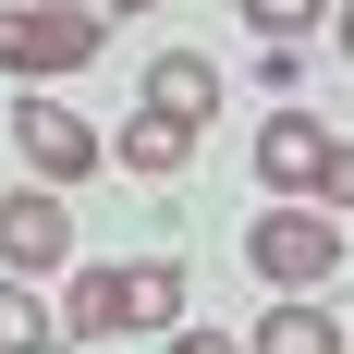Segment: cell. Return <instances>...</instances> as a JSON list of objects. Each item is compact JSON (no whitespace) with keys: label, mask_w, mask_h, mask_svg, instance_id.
I'll list each match as a JSON object with an SVG mask.
<instances>
[{"label":"cell","mask_w":354,"mask_h":354,"mask_svg":"<svg viewBox=\"0 0 354 354\" xmlns=\"http://www.w3.org/2000/svg\"><path fill=\"white\" fill-rule=\"evenodd\" d=\"M98 49H110V12H98V0H37V12H0V73H12V86L86 73Z\"/></svg>","instance_id":"obj_1"},{"label":"cell","mask_w":354,"mask_h":354,"mask_svg":"<svg viewBox=\"0 0 354 354\" xmlns=\"http://www.w3.org/2000/svg\"><path fill=\"white\" fill-rule=\"evenodd\" d=\"M245 257H257V281H281V293H318L330 269H342V220H330V208H257Z\"/></svg>","instance_id":"obj_2"},{"label":"cell","mask_w":354,"mask_h":354,"mask_svg":"<svg viewBox=\"0 0 354 354\" xmlns=\"http://www.w3.org/2000/svg\"><path fill=\"white\" fill-rule=\"evenodd\" d=\"M73 257V208L49 196V183H12L0 196V269H25V281H49Z\"/></svg>","instance_id":"obj_3"},{"label":"cell","mask_w":354,"mask_h":354,"mask_svg":"<svg viewBox=\"0 0 354 354\" xmlns=\"http://www.w3.org/2000/svg\"><path fill=\"white\" fill-rule=\"evenodd\" d=\"M12 147L37 159V183H86V171L110 159L98 122H86V110H62V98H25V110H12Z\"/></svg>","instance_id":"obj_4"},{"label":"cell","mask_w":354,"mask_h":354,"mask_svg":"<svg viewBox=\"0 0 354 354\" xmlns=\"http://www.w3.org/2000/svg\"><path fill=\"white\" fill-rule=\"evenodd\" d=\"M318 159H330V122H318V110H269V122H257V183H269V196H306Z\"/></svg>","instance_id":"obj_5"},{"label":"cell","mask_w":354,"mask_h":354,"mask_svg":"<svg viewBox=\"0 0 354 354\" xmlns=\"http://www.w3.org/2000/svg\"><path fill=\"white\" fill-rule=\"evenodd\" d=\"M147 110L208 122V110H220V62H208V49H159V62H147Z\"/></svg>","instance_id":"obj_6"},{"label":"cell","mask_w":354,"mask_h":354,"mask_svg":"<svg viewBox=\"0 0 354 354\" xmlns=\"http://www.w3.org/2000/svg\"><path fill=\"white\" fill-rule=\"evenodd\" d=\"M183 159H196V122H183V110H135V122H122V171L171 183Z\"/></svg>","instance_id":"obj_7"},{"label":"cell","mask_w":354,"mask_h":354,"mask_svg":"<svg viewBox=\"0 0 354 354\" xmlns=\"http://www.w3.org/2000/svg\"><path fill=\"white\" fill-rule=\"evenodd\" d=\"M245 354H342V318H330L318 293H293V306H269V318H257Z\"/></svg>","instance_id":"obj_8"},{"label":"cell","mask_w":354,"mask_h":354,"mask_svg":"<svg viewBox=\"0 0 354 354\" xmlns=\"http://www.w3.org/2000/svg\"><path fill=\"white\" fill-rule=\"evenodd\" d=\"M49 342H62V306L25 269H0V354H49Z\"/></svg>","instance_id":"obj_9"},{"label":"cell","mask_w":354,"mask_h":354,"mask_svg":"<svg viewBox=\"0 0 354 354\" xmlns=\"http://www.w3.org/2000/svg\"><path fill=\"white\" fill-rule=\"evenodd\" d=\"M62 330H73V342H122V269H73Z\"/></svg>","instance_id":"obj_10"},{"label":"cell","mask_w":354,"mask_h":354,"mask_svg":"<svg viewBox=\"0 0 354 354\" xmlns=\"http://www.w3.org/2000/svg\"><path fill=\"white\" fill-rule=\"evenodd\" d=\"M183 318V269L171 257H135V269H122V330H171Z\"/></svg>","instance_id":"obj_11"},{"label":"cell","mask_w":354,"mask_h":354,"mask_svg":"<svg viewBox=\"0 0 354 354\" xmlns=\"http://www.w3.org/2000/svg\"><path fill=\"white\" fill-rule=\"evenodd\" d=\"M318 12H330V0H245V25L281 37V49H293V37H318Z\"/></svg>","instance_id":"obj_12"},{"label":"cell","mask_w":354,"mask_h":354,"mask_svg":"<svg viewBox=\"0 0 354 354\" xmlns=\"http://www.w3.org/2000/svg\"><path fill=\"white\" fill-rule=\"evenodd\" d=\"M306 208H354V147L330 135V159H318V183H306Z\"/></svg>","instance_id":"obj_13"},{"label":"cell","mask_w":354,"mask_h":354,"mask_svg":"<svg viewBox=\"0 0 354 354\" xmlns=\"http://www.w3.org/2000/svg\"><path fill=\"white\" fill-rule=\"evenodd\" d=\"M171 354H245L232 330H171Z\"/></svg>","instance_id":"obj_14"},{"label":"cell","mask_w":354,"mask_h":354,"mask_svg":"<svg viewBox=\"0 0 354 354\" xmlns=\"http://www.w3.org/2000/svg\"><path fill=\"white\" fill-rule=\"evenodd\" d=\"M330 25H342V62H354V0H330Z\"/></svg>","instance_id":"obj_15"},{"label":"cell","mask_w":354,"mask_h":354,"mask_svg":"<svg viewBox=\"0 0 354 354\" xmlns=\"http://www.w3.org/2000/svg\"><path fill=\"white\" fill-rule=\"evenodd\" d=\"M98 12H159V0H98Z\"/></svg>","instance_id":"obj_16"}]
</instances>
